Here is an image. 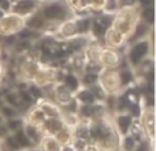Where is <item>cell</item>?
Listing matches in <instances>:
<instances>
[{
	"label": "cell",
	"mask_w": 156,
	"mask_h": 151,
	"mask_svg": "<svg viewBox=\"0 0 156 151\" xmlns=\"http://www.w3.org/2000/svg\"><path fill=\"white\" fill-rule=\"evenodd\" d=\"M112 125L116 129V132L121 136L127 135L132 129L133 124H134V116L129 111H121V113H116L112 117Z\"/></svg>",
	"instance_id": "9"
},
{
	"label": "cell",
	"mask_w": 156,
	"mask_h": 151,
	"mask_svg": "<svg viewBox=\"0 0 156 151\" xmlns=\"http://www.w3.org/2000/svg\"><path fill=\"white\" fill-rule=\"evenodd\" d=\"M12 2H14V0H12Z\"/></svg>",
	"instance_id": "33"
},
{
	"label": "cell",
	"mask_w": 156,
	"mask_h": 151,
	"mask_svg": "<svg viewBox=\"0 0 156 151\" xmlns=\"http://www.w3.org/2000/svg\"><path fill=\"white\" fill-rule=\"evenodd\" d=\"M0 142H2V139H0Z\"/></svg>",
	"instance_id": "32"
},
{
	"label": "cell",
	"mask_w": 156,
	"mask_h": 151,
	"mask_svg": "<svg viewBox=\"0 0 156 151\" xmlns=\"http://www.w3.org/2000/svg\"><path fill=\"white\" fill-rule=\"evenodd\" d=\"M26 28V18L14 13H4L0 19V37H8L21 33Z\"/></svg>",
	"instance_id": "5"
},
{
	"label": "cell",
	"mask_w": 156,
	"mask_h": 151,
	"mask_svg": "<svg viewBox=\"0 0 156 151\" xmlns=\"http://www.w3.org/2000/svg\"><path fill=\"white\" fill-rule=\"evenodd\" d=\"M3 15H4V13H3L2 10H0V19H2V17H3Z\"/></svg>",
	"instance_id": "28"
},
{
	"label": "cell",
	"mask_w": 156,
	"mask_h": 151,
	"mask_svg": "<svg viewBox=\"0 0 156 151\" xmlns=\"http://www.w3.org/2000/svg\"><path fill=\"white\" fill-rule=\"evenodd\" d=\"M22 131H23V133L27 136V139H29V140L32 142L33 144H38V143H40L41 138H43V135H44L40 127H37V125H33V124H30V122H26V121H23Z\"/></svg>",
	"instance_id": "15"
},
{
	"label": "cell",
	"mask_w": 156,
	"mask_h": 151,
	"mask_svg": "<svg viewBox=\"0 0 156 151\" xmlns=\"http://www.w3.org/2000/svg\"><path fill=\"white\" fill-rule=\"evenodd\" d=\"M103 39H104V47H108V48L121 50L127 44L126 36H123L119 30H116L115 28H112V26H110L105 30Z\"/></svg>",
	"instance_id": "12"
},
{
	"label": "cell",
	"mask_w": 156,
	"mask_h": 151,
	"mask_svg": "<svg viewBox=\"0 0 156 151\" xmlns=\"http://www.w3.org/2000/svg\"><path fill=\"white\" fill-rule=\"evenodd\" d=\"M0 54H2V48H0Z\"/></svg>",
	"instance_id": "30"
},
{
	"label": "cell",
	"mask_w": 156,
	"mask_h": 151,
	"mask_svg": "<svg viewBox=\"0 0 156 151\" xmlns=\"http://www.w3.org/2000/svg\"><path fill=\"white\" fill-rule=\"evenodd\" d=\"M38 13L44 18V21L48 25L49 29H56L59 24L69 18H73L76 14L70 8L69 3L66 0H49V2H43L38 7Z\"/></svg>",
	"instance_id": "1"
},
{
	"label": "cell",
	"mask_w": 156,
	"mask_h": 151,
	"mask_svg": "<svg viewBox=\"0 0 156 151\" xmlns=\"http://www.w3.org/2000/svg\"><path fill=\"white\" fill-rule=\"evenodd\" d=\"M11 4H12V0H0V10L3 13H10Z\"/></svg>",
	"instance_id": "25"
},
{
	"label": "cell",
	"mask_w": 156,
	"mask_h": 151,
	"mask_svg": "<svg viewBox=\"0 0 156 151\" xmlns=\"http://www.w3.org/2000/svg\"><path fill=\"white\" fill-rule=\"evenodd\" d=\"M37 106L43 110V113L47 116V118H58L62 117V109L60 106H58L55 102L45 98H41L40 100H37Z\"/></svg>",
	"instance_id": "13"
},
{
	"label": "cell",
	"mask_w": 156,
	"mask_h": 151,
	"mask_svg": "<svg viewBox=\"0 0 156 151\" xmlns=\"http://www.w3.org/2000/svg\"><path fill=\"white\" fill-rule=\"evenodd\" d=\"M4 143H5V146H7L8 149L12 150V151H19V150H22L21 146L18 144V142H16V139H15V136H14V135L7 136V138H5V140H4Z\"/></svg>",
	"instance_id": "23"
},
{
	"label": "cell",
	"mask_w": 156,
	"mask_h": 151,
	"mask_svg": "<svg viewBox=\"0 0 156 151\" xmlns=\"http://www.w3.org/2000/svg\"><path fill=\"white\" fill-rule=\"evenodd\" d=\"M41 63L38 61L30 59V58H26V59H22L21 62L18 63V77L23 81H27V83H32L33 78H34L36 73H37L38 68H40Z\"/></svg>",
	"instance_id": "11"
},
{
	"label": "cell",
	"mask_w": 156,
	"mask_h": 151,
	"mask_svg": "<svg viewBox=\"0 0 156 151\" xmlns=\"http://www.w3.org/2000/svg\"><path fill=\"white\" fill-rule=\"evenodd\" d=\"M0 151H3V150H2V149H0Z\"/></svg>",
	"instance_id": "31"
},
{
	"label": "cell",
	"mask_w": 156,
	"mask_h": 151,
	"mask_svg": "<svg viewBox=\"0 0 156 151\" xmlns=\"http://www.w3.org/2000/svg\"><path fill=\"white\" fill-rule=\"evenodd\" d=\"M54 138L56 139L62 146H65V144H70L74 139V129L71 127H69V125H65V127H63L62 129L54 136Z\"/></svg>",
	"instance_id": "18"
},
{
	"label": "cell",
	"mask_w": 156,
	"mask_h": 151,
	"mask_svg": "<svg viewBox=\"0 0 156 151\" xmlns=\"http://www.w3.org/2000/svg\"><path fill=\"white\" fill-rule=\"evenodd\" d=\"M55 36L59 37L60 40H71V39L77 37L80 35V26H78V19L77 15H74L73 18H69L66 21H63L62 24H59L55 29Z\"/></svg>",
	"instance_id": "8"
},
{
	"label": "cell",
	"mask_w": 156,
	"mask_h": 151,
	"mask_svg": "<svg viewBox=\"0 0 156 151\" xmlns=\"http://www.w3.org/2000/svg\"><path fill=\"white\" fill-rule=\"evenodd\" d=\"M105 0H88V8L93 11H103Z\"/></svg>",
	"instance_id": "24"
},
{
	"label": "cell",
	"mask_w": 156,
	"mask_h": 151,
	"mask_svg": "<svg viewBox=\"0 0 156 151\" xmlns=\"http://www.w3.org/2000/svg\"><path fill=\"white\" fill-rule=\"evenodd\" d=\"M97 65L100 69H118L122 66V57L119 50L101 47L97 59Z\"/></svg>",
	"instance_id": "6"
},
{
	"label": "cell",
	"mask_w": 156,
	"mask_h": 151,
	"mask_svg": "<svg viewBox=\"0 0 156 151\" xmlns=\"http://www.w3.org/2000/svg\"><path fill=\"white\" fill-rule=\"evenodd\" d=\"M119 149H121V151H134L137 149V139L133 135H130V133L121 136Z\"/></svg>",
	"instance_id": "20"
},
{
	"label": "cell",
	"mask_w": 156,
	"mask_h": 151,
	"mask_svg": "<svg viewBox=\"0 0 156 151\" xmlns=\"http://www.w3.org/2000/svg\"><path fill=\"white\" fill-rule=\"evenodd\" d=\"M38 144H40L41 151H60V147H62V144L51 135H43Z\"/></svg>",
	"instance_id": "17"
},
{
	"label": "cell",
	"mask_w": 156,
	"mask_h": 151,
	"mask_svg": "<svg viewBox=\"0 0 156 151\" xmlns=\"http://www.w3.org/2000/svg\"><path fill=\"white\" fill-rule=\"evenodd\" d=\"M74 99L78 102V105H93V103L99 102L89 87H81L78 91H76Z\"/></svg>",
	"instance_id": "14"
},
{
	"label": "cell",
	"mask_w": 156,
	"mask_h": 151,
	"mask_svg": "<svg viewBox=\"0 0 156 151\" xmlns=\"http://www.w3.org/2000/svg\"><path fill=\"white\" fill-rule=\"evenodd\" d=\"M45 120H47V116L43 113V110L36 105V106H33L30 110H27L26 117H25L23 121L30 122V124H33V125H37V127H41Z\"/></svg>",
	"instance_id": "16"
},
{
	"label": "cell",
	"mask_w": 156,
	"mask_h": 151,
	"mask_svg": "<svg viewBox=\"0 0 156 151\" xmlns=\"http://www.w3.org/2000/svg\"><path fill=\"white\" fill-rule=\"evenodd\" d=\"M38 2H41V3H43V2H49V0H38Z\"/></svg>",
	"instance_id": "29"
},
{
	"label": "cell",
	"mask_w": 156,
	"mask_h": 151,
	"mask_svg": "<svg viewBox=\"0 0 156 151\" xmlns=\"http://www.w3.org/2000/svg\"><path fill=\"white\" fill-rule=\"evenodd\" d=\"M97 85L107 96H118L125 89L119 69H100L97 73Z\"/></svg>",
	"instance_id": "4"
},
{
	"label": "cell",
	"mask_w": 156,
	"mask_h": 151,
	"mask_svg": "<svg viewBox=\"0 0 156 151\" xmlns=\"http://www.w3.org/2000/svg\"><path fill=\"white\" fill-rule=\"evenodd\" d=\"M140 10L141 7L138 4L121 6V8L114 15L111 26L115 28L116 30H119L122 35L129 39L134 30L136 25L140 21Z\"/></svg>",
	"instance_id": "2"
},
{
	"label": "cell",
	"mask_w": 156,
	"mask_h": 151,
	"mask_svg": "<svg viewBox=\"0 0 156 151\" xmlns=\"http://www.w3.org/2000/svg\"><path fill=\"white\" fill-rule=\"evenodd\" d=\"M140 128L144 135L154 143L155 138V109L154 105H145V107L140 113Z\"/></svg>",
	"instance_id": "7"
},
{
	"label": "cell",
	"mask_w": 156,
	"mask_h": 151,
	"mask_svg": "<svg viewBox=\"0 0 156 151\" xmlns=\"http://www.w3.org/2000/svg\"><path fill=\"white\" fill-rule=\"evenodd\" d=\"M121 8V4H119L118 0H105V4L104 8H103V13H107V14H115L116 11Z\"/></svg>",
	"instance_id": "22"
},
{
	"label": "cell",
	"mask_w": 156,
	"mask_h": 151,
	"mask_svg": "<svg viewBox=\"0 0 156 151\" xmlns=\"http://www.w3.org/2000/svg\"><path fill=\"white\" fill-rule=\"evenodd\" d=\"M70 6V8L76 13H85L88 11V0H66Z\"/></svg>",
	"instance_id": "21"
},
{
	"label": "cell",
	"mask_w": 156,
	"mask_h": 151,
	"mask_svg": "<svg viewBox=\"0 0 156 151\" xmlns=\"http://www.w3.org/2000/svg\"><path fill=\"white\" fill-rule=\"evenodd\" d=\"M41 2L38 0H14L11 4V13L21 15L23 18H27L29 15L34 14L38 10Z\"/></svg>",
	"instance_id": "10"
},
{
	"label": "cell",
	"mask_w": 156,
	"mask_h": 151,
	"mask_svg": "<svg viewBox=\"0 0 156 151\" xmlns=\"http://www.w3.org/2000/svg\"><path fill=\"white\" fill-rule=\"evenodd\" d=\"M2 76H3V65H2V62H0V78H2Z\"/></svg>",
	"instance_id": "27"
},
{
	"label": "cell",
	"mask_w": 156,
	"mask_h": 151,
	"mask_svg": "<svg viewBox=\"0 0 156 151\" xmlns=\"http://www.w3.org/2000/svg\"><path fill=\"white\" fill-rule=\"evenodd\" d=\"M147 58H154V28L147 39L130 43L126 52V59L133 69L137 68Z\"/></svg>",
	"instance_id": "3"
},
{
	"label": "cell",
	"mask_w": 156,
	"mask_h": 151,
	"mask_svg": "<svg viewBox=\"0 0 156 151\" xmlns=\"http://www.w3.org/2000/svg\"><path fill=\"white\" fill-rule=\"evenodd\" d=\"M63 85L66 87V88H69L73 94H76V91H78V89L81 88V80L80 77L77 76V73H69L65 76V78L62 80Z\"/></svg>",
	"instance_id": "19"
},
{
	"label": "cell",
	"mask_w": 156,
	"mask_h": 151,
	"mask_svg": "<svg viewBox=\"0 0 156 151\" xmlns=\"http://www.w3.org/2000/svg\"><path fill=\"white\" fill-rule=\"evenodd\" d=\"M60 151H77L76 149L73 147V144H65V146H62L60 147Z\"/></svg>",
	"instance_id": "26"
}]
</instances>
